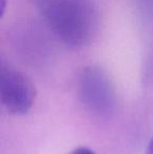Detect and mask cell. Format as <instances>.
<instances>
[{
  "mask_svg": "<svg viewBox=\"0 0 153 154\" xmlns=\"http://www.w3.org/2000/svg\"><path fill=\"white\" fill-rule=\"evenodd\" d=\"M46 25L59 40L72 47L88 45L99 27L92 0H33Z\"/></svg>",
  "mask_w": 153,
  "mask_h": 154,
  "instance_id": "6da1fadb",
  "label": "cell"
},
{
  "mask_svg": "<svg viewBox=\"0 0 153 154\" xmlns=\"http://www.w3.org/2000/svg\"><path fill=\"white\" fill-rule=\"evenodd\" d=\"M79 95L83 104L100 116L111 113L115 107V91L111 80L99 67H86L79 81Z\"/></svg>",
  "mask_w": 153,
  "mask_h": 154,
  "instance_id": "7a4b0ae2",
  "label": "cell"
},
{
  "mask_svg": "<svg viewBox=\"0 0 153 154\" xmlns=\"http://www.w3.org/2000/svg\"><path fill=\"white\" fill-rule=\"evenodd\" d=\"M34 83L21 71L0 65V103L13 114H24L36 99Z\"/></svg>",
  "mask_w": 153,
  "mask_h": 154,
  "instance_id": "3957f363",
  "label": "cell"
},
{
  "mask_svg": "<svg viewBox=\"0 0 153 154\" xmlns=\"http://www.w3.org/2000/svg\"><path fill=\"white\" fill-rule=\"evenodd\" d=\"M69 154H96L91 149L86 148V147H79V148L75 149Z\"/></svg>",
  "mask_w": 153,
  "mask_h": 154,
  "instance_id": "277c9868",
  "label": "cell"
},
{
  "mask_svg": "<svg viewBox=\"0 0 153 154\" xmlns=\"http://www.w3.org/2000/svg\"><path fill=\"white\" fill-rule=\"evenodd\" d=\"M6 10V0H0V19L3 17Z\"/></svg>",
  "mask_w": 153,
  "mask_h": 154,
  "instance_id": "5b68a950",
  "label": "cell"
},
{
  "mask_svg": "<svg viewBox=\"0 0 153 154\" xmlns=\"http://www.w3.org/2000/svg\"><path fill=\"white\" fill-rule=\"evenodd\" d=\"M146 154H153V137L150 140L149 145H148L147 151H146Z\"/></svg>",
  "mask_w": 153,
  "mask_h": 154,
  "instance_id": "8992f818",
  "label": "cell"
}]
</instances>
